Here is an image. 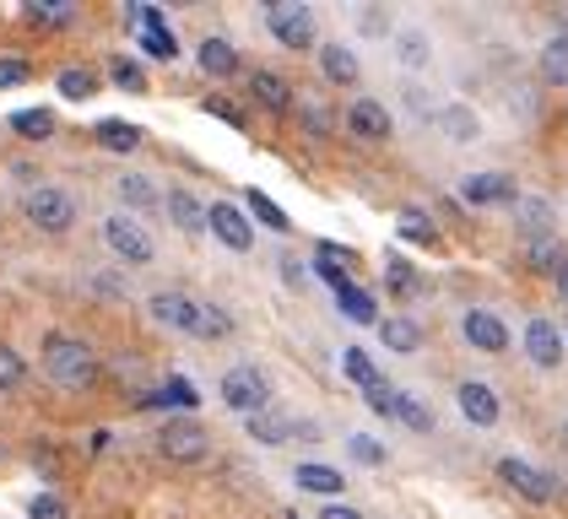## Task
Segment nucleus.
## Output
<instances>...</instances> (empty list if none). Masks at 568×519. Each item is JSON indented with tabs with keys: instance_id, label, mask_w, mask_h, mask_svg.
<instances>
[{
	"instance_id": "nucleus-1",
	"label": "nucleus",
	"mask_w": 568,
	"mask_h": 519,
	"mask_svg": "<svg viewBox=\"0 0 568 519\" xmlns=\"http://www.w3.org/2000/svg\"><path fill=\"white\" fill-rule=\"evenodd\" d=\"M44 374L71 395H88L98 385V352L82 336H49L44 342Z\"/></svg>"
},
{
	"instance_id": "nucleus-2",
	"label": "nucleus",
	"mask_w": 568,
	"mask_h": 519,
	"mask_svg": "<svg viewBox=\"0 0 568 519\" xmlns=\"http://www.w3.org/2000/svg\"><path fill=\"white\" fill-rule=\"evenodd\" d=\"M217 395H222V406H227V411H239L244 423H250V417H261V411H271V379H265L261 368H250V363L227 368V374H222V385H217Z\"/></svg>"
},
{
	"instance_id": "nucleus-3",
	"label": "nucleus",
	"mask_w": 568,
	"mask_h": 519,
	"mask_svg": "<svg viewBox=\"0 0 568 519\" xmlns=\"http://www.w3.org/2000/svg\"><path fill=\"white\" fill-rule=\"evenodd\" d=\"M22 212H28V222H33L39 233L60 238V233L77 227V195H71V190H54V184H39V190H28Z\"/></svg>"
},
{
	"instance_id": "nucleus-4",
	"label": "nucleus",
	"mask_w": 568,
	"mask_h": 519,
	"mask_svg": "<svg viewBox=\"0 0 568 519\" xmlns=\"http://www.w3.org/2000/svg\"><path fill=\"white\" fill-rule=\"evenodd\" d=\"M265 28L271 39L287 43V49H314V11L298 0H271L265 6Z\"/></svg>"
},
{
	"instance_id": "nucleus-5",
	"label": "nucleus",
	"mask_w": 568,
	"mask_h": 519,
	"mask_svg": "<svg viewBox=\"0 0 568 519\" xmlns=\"http://www.w3.org/2000/svg\"><path fill=\"white\" fill-rule=\"evenodd\" d=\"M158 449H163L174 466H201V460L212 455V432L201 428V423H190V417H174L169 428L158 432Z\"/></svg>"
},
{
	"instance_id": "nucleus-6",
	"label": "nucleus",
	"mask_w": 568,
	"mask_h": 519,
	"mask_svg": "<svg viewBox=\"0 0 568 519\" xmlns=\"http://www.w3.org/2000/svg\"><path fill=\"white\" fill-rule=\"evenodd\" d=\"M103 244L125 260V265H152V255H158V250H152V238H146V227L131 222L125 212L103 216Z\"/></svg>"
},
{
	"instance_id": "nucleus-7",
	"label": "nucleus",
	"mask_w": 568,
	"mask_h": 519,
	"mask_svg": "<svg viewBox=\"0 0 568 519\" xmlns=\"http://www.w3.org/2000/svg\"><path fill=\"white\" fill-rule=\"evenodd\" d=\"M498 476H504L520 498H530V503H552V492H558V481H552V476L536 471V466H525V460H515V455H509V460H498Z\"/></svg>"
},
{
	"instance_id": "nucleus-8",
	"label": "nucleus",
	"mask_w": 568,
	"mask_h": 519,
	"mask_svg": "<svg viewBox=\"0 0 568 519\" xmlns=\"http://www.w3.org/2000/svg\"><path fill=\"white\" fill-rule=\"evenodd\" d=\"M314 423L304 417H287V411H261V417H250V438H261V444H293V438H314Z\"/></svg>"
},
{
	"instance_id": "nucleus-9",
	"label": "nucleus",
	"mask_w": 568,
	"mask_h": 519,
	"mask_svg": "<svg viewBox=\"0 0 568 519\" xmlns=\"http://www.w3.org/2000/svg\"><path fill=\"white\" fill-rule=\"evenodd\" d=\"M525 352H530L536 368H558L564 363V330L552 319H530L525 325Z\"/></svg>"
},
{
	"instance_id": "nucleus-10",
	"label": "nucleus",
	"mask_w": 568,
	"mask_h": 519,
	"mask_svg": "<svg viewBox=\"0 0 568 519\" xmlns=\"http://www.w3.org/2000/svg\"><path fill=\"white\" fill-rule=\"evenodd\" d=\"M460 201L466 206H504V201H515V179L509 173H471L460 184Z\"/></svg>"
},
{
	"instance_id": "nucleus-11",
	"label": "nucleus",
	"mask_w": 568,
	"mask_h": 519,
	"mask_svg": "<svg viewBox=\"0 0 568 519\" xmlns=\"http://www.w3.org/2000/svg\"><path fill=\"white\" fill-rule=\"evenodd\" d=\"M206 227L217 233L227 250H250V244H255V227L244 222V212H239V206H227V201H217V206L206 212Z\"/></svg>"
},
{
	"instance_id": "nucleus-12",
	"label": "nucleus",
	"mask_w": 568,
	"mask_h": 519,
	"mask_svg": "<svg viewBox=\"0 0 568 519\" xmlns=\"http://www.w3.org/2000/svg\"><path fill=\"white\" fill-rule=\"evenodd\" d=\"M460 330H466V342L477 346V352H504L509 346V325L498 314H487V308H471Z\"/></svg>"
},
{
	"instance_id": "nucleus-13",
	"label": "nucleus",
	"mask_w": 568,
	"mask_h": 519,
	"mask_svg": "<svg viewBox=\"0 0 568 519\" xmlns=\"http://www.w3.org/2000/svg\"><path fill=\"white\" fill-rule=\"evenodd\" d=\"M152 319L158 325H169V330H184L190 336V319H195V298L190 293H179V287H169V293H152Z\"/></svg>"
},
{
	"instance_id": "nucleus-14",
	"label": "nucleus",
	"mask_w": 568,
	"mask_h": 519,
	"mask_svg": "<svg viewBox=\"0 0 568 519\" xmlns=\"http://www.w3.org/2000/svg\"><path fill=\"white\" fill-rule=\"evenodd\" d=\"M347 130L357 141H385L390 135V114H385V103H374V98H357L347 109Z\"/></svg>"
},
{
	"instance_id": "nucleus-15",
	"label": "nucleus",
	"mask_w": 568,
	"mask_h": 519,
	"mask_svg": "<svg viewBox=\"0 0 568 519\" xmlns=\"http://www.w3.org/2000/svg\"><path fill=\"white\" fill-rule=\"evenodd\" d=\"M525 265L536 271V276H564L568 271V250L558 233H547V238H525Z\"/></svg>"
},
{
	"instance_id": "nucleus-16",
	"label": "nucleus",
	"mask_w": 568,
	"mask_h": 519,
	"mask_svg": "<svg viewBox=\"0 0 568 519\" xmlns=\"http://www.w3.org/2000/svg\"><path fill=\"white\" fill-rule=\"evenodd\" d=\"M455 400H460V411H466L477 428H493V423H498V395H493V385L466 379V385L455 389Z\"/></svg>"
},
{
	"instance_id": "nucleus-17",
	"label": "nucleus",
	"mask_w": 568,
	"mask_h": 519,
	"mask_svg": "<svg viewBox=\"0 0 568 519\" xmlns=\"http://www.w3.org/2000/svg\"><path fill=\"white\" fill-rule=\"evenodd\" d=\"M320 71H325V82H331V86H357V82H363L357 54H352V49H342V43H325V49H320Z\"/></svg>"
},
{
	"instance_id": "nucleus-18",
	"label": "nucleus",
	"mask_w": 568,
	"mask_h": 519,
	"mask_svg": "<svg viewBox=\"0 0 568 519\" xmlns=\"http://www.w3.org/2000/svg\"><path fill=\"white\" fill-rule=\"evenodd\" d=\"M250 92L261 98V109H271V114H287V109H293V82L276 77V71H255Z\"/></svg>"
},
{
	"instance_id": "nucleus-19",
	"label": "nucleus",
	"mask_w": 568,
	"mask_h": 519,
	"mask_svg": "<svg viewBox=\"0 0 568 519\" xmlns=\"http://www.w3.org/2000/svg\"><path fill=\"white\" fill-rule=\"evenodd\" d=\"M163 206H169V222H174L179 233H201V227H206V206H201L190 190H169Z\"/></svg>"
},
{
	"instance_id": "nucleus-20",
	"label": "nucleus",
	"mask_w": 568,
	"mask_h": 519,
	"mask_svg": "<svg viewBox=\"0 0 568 519\" xmlns=\"http://www.w3.org/2000/svg\"><path fill=\"white\" fill-rule=\"evenodd\" d=\"M509 206H515V222H520V233H525V238H547V233H552V206H547V201H530V195H515Z\"/></svg>"
},
{
	"instance_id": "nucleus-21",
	"label": "nucleus",
	"mask_w": 568,
	"mask_h": 519,
	"mask_svg": "<svg viewBox=\"0 0 568 519\" xmlns=\"http://www.w3.org/2000/svg\"><path fill=\"white\" fill-rule=\"evenodd\" d=\"M379 342H385V352H406V357H412V352L423 346V325H412V319H400V314H395V319H379Z\"/></svg>"
},
{
	"instance_id": "nucleus-22",
	"label": "nucleus",
	"mask_w": 568,
	"mask_h": 519,
	"mask_svg": "<svg viewBox=\"0 0 568 519\" xmlns=\"http://www.w3.org/2000/svg\"><path fill=\"white\" fill-rule=\"evenodd\" d=\"M190 336H201V342H222V336H233V319L222 314L217 303H195V319H190Z\"/></svg>"
},
{
	"instance_id": "nucleus-23",
	"label": "nucleus",
	"mask_w": 568,
	"mask_h": 519,
	"mask_svg": "<svg viewBox=\"0 0 568 519\" xmlns=\"http://www.w3.org/2000/svg\"><path fill=\"white\" fill-rule=\"evenodd\" d=\"M201 71L206 77H233L239 71V49L227 39H201Z\"/></svg>"
},
{
	"instance_id": "nucleus-24",
	"label": "nucleus",
	"mask_w": 568,
	"mask_h": 519,
	"mask_svg": "<svg viewBox=\"0 0 568 519\" xmlns=\"http://www.w3.org/2000/svg\"><path fill=\"white\" fill-rule=\"evenodd\" d=\"M141 22H146V54H158V60H174V33L163 28V17H158V6H141Z\"/></svg>"
},
{
	"instance_id": "nucleus-25",
	"label": "nucleus",
	"mask_w": 568,
	"mask_h": 519,
	"mask_svg": "<svg viewBox=\"0 0 568 519\" xmlns=\"http://www.w3.org/2000/svg\"><path fill=\"white\" fill-rule=\"evenodd\" d=\"M114 190H120V201H125V206H135V212H146V206H163L158 184H152V179H141V173H125Z\"/></svg>"
},
{
	"instance_id": "nucleus-26",
	"label": "nucleus",
	"mask_w": 568,
	"mask_h": 519,
	"mask_svg": "<svg viewBox=\"0 0 568 519\" xmlns=\"http://www.w3.org/2000/svg\"><path fill=\"white\" fill-rule=\"evenodd\" d=\"M336 303H342V314H347L352 325H374V308H379V303H374V293H363V287H336Z\"/></svg>"
},
{
	"instance_id": "nucleus-27",
	"label": "nucleus",
	"mask_w": 568,
	"mask_h": 519,
	"mask_svg": "<svg viewBox=\"0 0 568 519\" xmlns=\"http://www.w3.org/2000/svg\"><path fill=\"white\" fill-rule=\"evenodd\" d=\"M342 368H347V379L357 389H374V385H379V368H374V357H368L363 346H347V352H342Z\"/></svg>"
},
{
	"instance_id": "nucleus-28",
	"label": "nucleus",
	"mask_w": 568,
	"mask_h": 519,
	"mask_svg": "<svg viewBox=\"0 0 568 519\" xmlns=\"http://www.w3.org/2000/svg\"><path fill=\"white\" fill-rule=\"evenodd\" d=\"M400 65H406V71H428V60H434V43L423 39V33H417V28H406V33H400Z\"/></svg>"
},
{
	"instance_id": "nucleus-29",
	"label": "nucleus",
	"mask_w": 568,
	"mask_h": 519,
	"mask_svg": "<svg viewBox=\"0 0 568 519\" xmlns=\"http://www.w3.org/2000/svg\"><path fill=\"white\" fill-rule=\"evenodd\" d=\"M98 141H103L109 152H135V146H141V125H125V120H103V125H98Z\"/></svg>"
},
{
	"instance_id": "nucleus-30",
	"label": "nucleus",
	"mask_w": 568,
	"mask_h": 519,
	"mask_svg": "<svg viewBox=\"0 0 568 519\" xmlns=\"http://www.w3.org/2000/svg\"><path fill=\"white\" fill-rule=\"evenodd\" d=\"M298 487H304V492H325V498H331V492H342L347 481H342V471H331V466H298Z\"/></svg>"
},
{
	"instance_id": "nucleus-31",
	"label": "nucleus",
	"mask_w": 568,
	"mask_h": 519,
	"mask_svg": "<svg viewBox=\"0 0 568 519\" xmlns=\"http://www.w3.org/2000/svg\"><path fill=\"white\" fill-rule=\"evenodd\" d=\"M541 77L552 86H568V39H552L541 49Z\"/></svg>"
},
{
	"instance_id": "nucleus-32",
	"label": "nucleus",
	"mask_w": 568,
	"mask_h": 519,
	"mask_svg": "<svg viewBox=\"0 0 568 519\" xmlns=\"http://www.w3.org/2000/svg\"><path fill=\"white\" fill-rule=\"evenodd\" d=\"M314 271L331 282V287H347V255L336 250V244H320V255H314Z\"/></svg>"
},
{
	"instance_id": "nucleus-33",
	"label": "nucleus",
	"mask_w": 568,
	"mask_h": 519,
	"mask_svg": "<svg viewBox=\"0 0 568 519\" xmlns=\"http://www.w3.org/2000/svg\"><path fill=\"white\" fill-rule=\"evenodd\" d=\"M395 417L406 423V428H417V432H428L434 428V411L417 400V395H395Z\"/></svg>"
},
{
	"instance_id": "nucleus-34",
	"label": "nucleus",
	"mask_w": 568,
	"mask_h": 519,
	"mask_svg": "<svg viewBox=\"0 0 568 519\" xmlns=\"http://www.w3.org/2000/svg\"><path fill=\"white\" fill-rule=\"evenodd\" d=\"M438 125L449 130V141H477V114H471V109H444V114H438Z\"/></svg>"
},
{
	"instance_id": "nucleus-35",
	"label": "nucleus",
	"mask_w": 568,
	"mask_h": 519,
	"mask_svg": "<svg viewBox=\"0 0 568 519\" xmlns=\"http://www.w3.org/2000/svg\"><path fill=\"white\" fill-rule=\"evenodd\" d=\"M298 120L308 125V135H331L336 130V114L325 103H314V98H298Z\"/></svg>"
},
{
	"instance_id": "nucleus-36",
	"label": "nucleus",
	"mask_w": 568,
	"mask_h": 519,
	"mask_svg": "<svg viewBox=\"0 0 568 519\" xmlns=\"http://www.w3.org/2000/svg\"><path fill=\"white\" fill-rule=\"evenodd\" d=\"M11 130H22L28 141H44L49 130H54V114H49V109H22V114L11 120Z\"/></svg>"
},
{
	"instance_id": "nucleus-37",
	"label": "nucleus",
	"mask_w": 568,
	"mask_h": 519,
	"mask_svg": "<svg viewBox=\"0 0 568 519\" xmlns=\"http://www.w3.org/2000/svg\"><path fill=\"white\" fill-rule=\"evenodd\" d=\"M250 212L261 216L265 227H276V233H287V227H293V222H287V212H282L271 195H261V190H250Z\"/></svg>"
},
{
	"instance_id": "nucleus-38",
	"label": "nucleus",
	"mask_w": 568,
	"mask_h": 519,
	"mask_svg": "<svg viewBox=\"0 0 568 519\" xmlns=\"http://www.w3.org/2000/svg\"><path fill=\"white\" fill-rule=\"evenodd\" d=\"M60 92L82 103V98H92V92H98V77H92V71H77V65H71V71H60Z\"/></svg>"
},
{
	"instance_id": "nucleus-39",
	"label": "nucleus",
	"mask_w": 568,
	"mask_h": 519,
	"mask_svg": "<svg viewBox=\"0 0 568 519\" xmlns=\"http://www.w3.org/2000/svg\"><path fill=\"white\" fill-rule=\"evenodd\" d=\"M22 379H28V363H22V352L0 346V389H17Z\"/></svg>"
},
{
	"instance_id": "nucleus-40",
	"label": "nucleus",
	"mask_w": 568,
	"mask_h": 519,
	"mask_svg": "<svg viewBox=\"0 0 568 519\" xmlns=\"http://www.w3.org/2000/svg\"><path fill=\"white\" fill-rule=\"evenodd\" d=\"M28 17H33V22H71V17H77V6H71V0H33V6H28Z\"/></svg>"
},
{
	"instance_id": "nucleus-41",
	"label": "nucleus",
	"mask_w": 568,
	"mask_h": 519,
	"mask_svg": "<svg viewBox=\"0 0 568 519\" xmlns=\"http://www.w3.org/2000/svg\"><path fill=\"white\" fill-rule=\"evenodd\" d=\"M352 460H363V466H385V444H374L368 432H352Z\"/></svg>"
},
{
	"instance_id": "nucleus-42",
	"label": "nucleus",
	"mask_w": 568,
	"mask_h": 519,
	"mask_svg": "<svg viewBox=\"0 0 568 519\" xmlns=\"http://www.w3.org/2000/svg\"><path fill=\"white\" fill-rule=\"evenodd\" d=\"M109 77H114V86H131V92H146V77H141V65H135V60H125V54H120V60L109 65Z\"/></svg>"
},
{
	"instance_id": "nucleus-43",
	"label": "nucleus",
	"mask_w": 568,
	"mask_h": 519,
	"mask_svg": "<svg viewBox=\"0 0 568 519\" xmlns=\"http://www.w3.org/2000/svg\"><path fill=\"white\" fill-rule=\"evenodd\" d=\"M395 395H400V389H395V385H385V379H379V385H374V389H363V400H368V411H379V417H395Z\"/></svg>"
},
{
	"instance_id": "nucleus-44",
	"label": "nucleus",
	"mask_w": 568,
	"mask_h": 519,
	"mask_svg": "<svg viewBox=\"0 0 568 519\" xmlns=\"http://www.w3.org/2000/svg\"><path fill=\"white\" fill-rule=\"evenodd\" d=\"M400 233H406L412 244H434V222H428L423 212H406V216H400Z\"/></svg>"
},
{
	"instance_id": "nucleus-45",
	"label": "nucleus",
	"mask_w": 568,
	"mask_h": 519,
	"mask_svg": "<svg viewBox=\"0 0 568 519\" xmlns=\"http://www.w3.org/2000/svg\"><path fill=\"white\" fill-rule=\"evenodd\" d=\"M28 519H71V509H65L54 492H39V498H33V509H28Z\"/></svg>"
},
{
	"instance_id": "nucleus-46",
	"label": "nucleus",
	"mask_w": 568,
	"mask_h": 519,
	"mask_svg": "<svg viewBox=\"0 0 568 519\" xmlns=\"http://www.w3.org/2000/svg\"><path fill=\"white\" fill-rule=\"evenodd\" d=\"M28 82V65L22 60H0V86H22Z\"/></svg>"
},
{
	"instance_id": "nucleus-47",
	"label": "nucleus",
	"mask_w": 568,
	"mask_h": 519,
	"mask_svg": "<svg viewBox=\"0 0 568 519\" xmlns=\"http://www.w3.org/2000/svg\"><path fill=\"white\" fill-rule=\"evenodd\" d=\"M163 400H174V406H195V389L184 385V379H169V389H163Z\"/></svg>"
},
{
	"instance_id": "nucleus-48",
	"label": "nucleus",
	"mask_w": 568,
	"mask_h": 519,
	"mask_svg": "<svg viewBox=\"0 0 568 519\" xmlns=\"http://www.w3.org/2000/svg\"><path fill=\"white\" fill-rule=\"evenodd\" d=\"M390 276H395V287H400V293H412V287H417V276H412V265H406V260H390Z\"/></svg>"
},
{
	"instance_id": "nucleus-49",
	"label": "nucleus",
	"mask_w": 568,
	"mask_h": 519,
	"mask_svg": "<svg viewBox=\"0 0 568 519\" xmlns=\"http://www.w3.org/2000/svg\"><path fill=\"white\" fill-rule=\"evenodd\" d=\"M357 28H363V33H385L390 22H385L379 11H357Z\"/></svg>"
},
{
	"instance_id": "nucleus-50",
	"label": "nucleus",
	"mask_w": 568,
	"mask_h": 519,
	"mask_svg": "<svg viewBox=\"0 0 568 519\" xmlns=\"http://www.w3.org/2000/svg\"><path fill=\"white\" fill-rule=\"evenodd\" d=\"M320 519H363V515H357V509H347V503H331Z\"/></svg>"
},
{
	"instance_id": "nucleus-51",
	"label": "nucleus",
	"mask_w": 568,
	"mask_h": 519,
	"mask_svg": "<svg viewBox=\"0 0 568 519\" xmlns=\"http://www.w3.org/2000/svg\"><path fill=\"white\" fill-rule=\"evenodd\" d=\"M564 444H568V423H564Z\"/></svg>"
},
{
	"instance_id": "nucleus-52",
	"label": "nucleus",
	"mask_w": 568,
	"mask_h": 519,
	"mask_svg": "<svg viewBox=\"0 0 568 519\" xmlns=\"http://www.w3.org/2000/svg\"><path fill=\"white\" fill-rule=\"evenodd\" d=\"M564 287H568V271H564Z\"/></svg>"
}]
</instances>
